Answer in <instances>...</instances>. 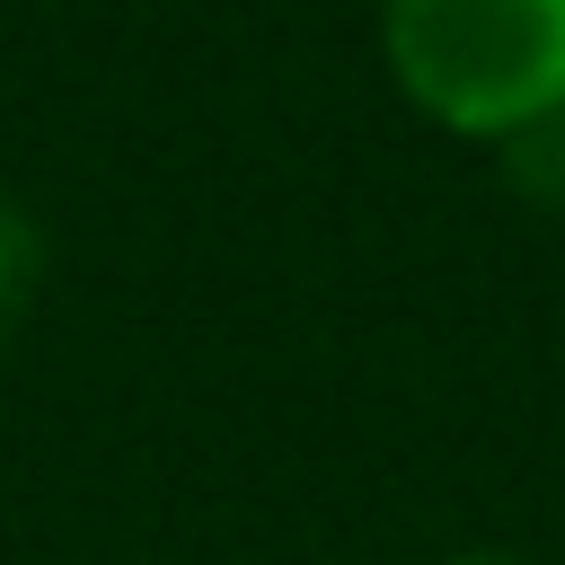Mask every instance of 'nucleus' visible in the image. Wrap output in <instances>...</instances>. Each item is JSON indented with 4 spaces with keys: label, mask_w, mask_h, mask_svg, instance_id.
Wrapping results in <instances>:
<instances>
[{
    "label": "nucleus",
    "mask_w": 565,
    "mask_h": 565,
    "mask_svg": "<svg viewBox=\"0 0 565 565\" xmlns=\"http://www.w3.org/2000/svg\"><path fill=\"white\" fill-rule=\"evenodd\" d=\"M397 97L459 141H521L565 115V0H380Z\"/></svg>",
    "instance_id": "obj_1"
},
{
    "label": "nucleus",
    "mask_w": 565,
    "mask_h": 565,
    "mask_svg": "<svg viewBox=\"0 0 565 565\" xmlns=\"http://www.w3.org/2000/svg\"><path fill=\"white\" fill-rule=\"evenodd\" d=\"M35 274H44V238H35L26 203H9V194H0V335H9V318L26 309Z\"/></svg>",
    "instance_id": "obj_2"
},
{
    "label": "nucleus",
    "mask_w": 565,
    "mask_h": 565,
    "mask_svg": "<svg viewBox=\"0 0 565 565\" xmlns=\"http://www.w3.org/2000/svg\"><path fill=\"white\" fill-rule=\"evenodd\" d=\"M503 168H512L539 203H556V212H565V115H556V124H539V132H521V141H503Z\"/></svg>",
    "instance_id": "obj_3"
},
{
    "label": "nucleus",
    "mask_w": 565,
    "mask_h": 565,
    "mask_svg": "<svg viewBox=\"0 0 565 565\" xmlns=\"http://www.w3.org/2000/svg\"><path fill=\"white\" fill-rule=\"evenodd\" d=\"M441 565H530V556H512V547H459V556H441Z\"/></svg>",
    "instance_id": "obj_4"
}]
</instances>
